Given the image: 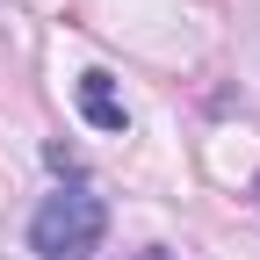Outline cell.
Segmentation results:
<instances>
[{
    "mask_svg": "<svg viewBox=\"0 0 260 260\" xmlns=\"http://www.w3.org/2000/svg\"><path fill=\"white\" fill-rule=\"evenodd\" d=\"M253 195H260V174H253Z\"/></svg>",
    "mask_w": 260,
    "mask_h": 260,
    "instance_id": "obj_4",
    "label": "cell"
},
{
    "mask_svg": "<svg viewBox=\"0 0 260 260\" xmlns=\"http://www.w3.org/2000/svg\"><path fill=\"white\" fill-rule=\"evenodd\" d=\"M145 260H167V253H145Z\"/></svg>",
    "mask_w": 260,
    "mask_h": 260,
    "instance_id": "obj_3",
    "label": "cell"
},
{
    "mask_svg": "<svg viewBox=\"0 0 260 260\" xmlns=\"http://www.w3.org/2000/svg\"><path fill=\"white\" fill-rule=\"evenodd\" d=\"M102 232H109L102 195L87 181H73V188H58V195L37 203V217H29V253L37 260H87L102 246Z\"/></svg>",
    "mask_w": 260,
    "mask_h": 260,
    "instance_id": "obj_1",
    "label": "cell"
},
{
    "mask_svg": "<svg viewBox=\"0 0 260 260\" xmlns=\"http://www.w3.org/2000/svg\"><path fill=\"white\" fill-rule=\"evenodd\" d=\"M73 94H80V116H87L94 130H109V138H116V130L130 123V116H123V94H116V80L102 73V65H87V73H80V87H73Z\"/></svg>",
    "mask_w": 260,
    "mask_h": 260,
    "instance_id": "obj_2",
    "label": "cell"
}]
</instances>
